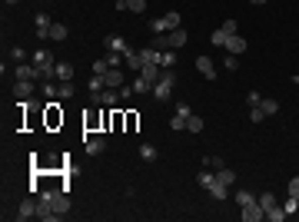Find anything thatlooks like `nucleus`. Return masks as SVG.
<instances>
[{"instance_id":"2","label":"nucleus","mask_w":299,"mask_h":222,"mask_svg":"<svg viewBox=\"0 0 299 222\" xmlns=\"http://www.w3.org/2000/svg\"><path fill=\"white\" fill-rule=\"evenodd\" d=\"M93 103H96V106H107V110H113V106H120V90L103 87L100 93H93Z\"/></svg>"},{"instance_id":"17","label":"nucleus","mask_w":299,"mask_h":222,"mask_svg":"<svg viewBox=\"0 0 299 222\" xmlns=\"http://www.w3.org/2000/svg\"><path fill=\"white\" fill-rule=\"evenodd\" d=\"M140 77L146 80V83H153V87H157V80L163 77V66H157V63H146V66L140 70Z\"/></svg>"},{"instance_id":"31","label":"nucleus","mask_w":299,"mask_h":222,"mask_svg":"<svg viewBox=\"0 0 299 222\" xmlns=\"http://www.w3.org/2000/svg\"><path fill=\"white\" fill-rule=\"evenodd\" d=\"M173 63H176V53H173V50H163V56H160V66H163V70H173Z\"/></svg>"},{"instance_id":"21","label":"nucleus","mask_w":299,"mask_h":222,"mask_svg":"<svg viewBox=\"0 0 299 222\" xmlns=\"http://www.w3.org/2000/svg\"><path fill=\"white\" fill-rule=\"evenodd\" d=\"M233 199H236V206H239V209L250 206V202H256V196H253L250 189H236V192H233Z\"/></svg>"},{"instance_id":"3","label":"nucleus","mask_w":299,"mask_h":222,"mask_svg":"<svg viewBox=\"0 0 299 222\" xmlns=\"http://www.w3.org/2000/svg\"><path fill=\"white\" fill-rule=\"evenodd\" d=\"M43 123H47V129L63 126V110H60V103H47V106H43Z\"/></svg>"},{"instance_id":"12","label":"nucleus","mask_w":299,"mask_h":222,"mask_svg":"<svg viewBox=\"0 0 299 222\" xmlns=\"http://www.w3.org/2000/svg\"><path fill=\"white\" fill-rule=\"evenodd\" d=\"M103 47H107V53H123V50L130 47V43H126L123 37H117V33H110V37L103 40Z\"/></svg>"},{"instance_id":"50","label":"nucleus","mask_w":299,"mask_h":222,"mask_svg":"<svg viewBox=\"0 0 299 222\" xmlns=\"http://www.w3.org/2000/svg\"><path fill=\"white\" fill-rule=\"evenodd\" d=\"M47 4H57V0H47Z\"/></svg>"},{"instance_id":"10","label":"nucleus","mask_w":299,"mask_h":222,"mask_svg":"<svg viewBox=\"0 0 299 222\" xmlns=\"http://www.w3.org/2000/svg\"><path fill=\"white\" fill-rule=\"evenodd\" d=\"M166 40H170V50H180V47H186L189 33L183 30V27H176V30H170V33H166Z\"/></svg>"},{"instance_id":"47","label":"nucleus","mask_w":299,"mask_h":222,"mask_svg":"<svg viewBox=\"0 0 299 222\" xmlns=\"http://www.w3.org/2000/svg\"><path fill=\"white\" fill-rule=\"evenodd\" d=\"M226 70H239V56H233V53L226 56Z\"/></svg>"},{"instance_id":"11","label":"nucleus","mask_w":299,"mask_h":222,"mask_svg":"<svg viewBox=\"0 0 299 222\" xmlns=\"http://www.w3.org/2000/svg\"><path fill=\"white\" fill-rule=\"evenodd\" d=\"M107 129H113V133H120V129H126V113H120V110L107 113Z\"/></svg>"},{"instance_id":"28","label":"nucleus","mask_w":299,"mask_h":222,"mask_svg":"<svg viewBox=\"0 0 299 222\" xmlns=\"http://www.w3.org/2000/svg\"><path fill=\"white\" fill-rule=\"evenodd\" d=\"M213 179H216V173H213V169H206V166H203V173L196 176V183L203 186V189H210V186H213Z\"/></svg>"},{"instance_id":"25","label":"nucleus","mask_w":299,"mask_h":222,"mask_svg":"<svg viewBox=\"0 0 299 222\" xmlns=\"http://www.w3.org/2000/svg\"><path fill=\"white\" fill-rule=\"evenodd\" d=\"M210 40H213V47H220V50H223V47H226V40H229V33L220 27V30H213V33H210Z\"/></svg>"},{"instance_id":"22","label":"nucleus","mask_w":299,"mask_h":222,"mask_svg":"<svg viewBox=\"0 0 299 222\" xmlns=\"http://www.w3.org/2000/svg\"><path fill=\"white\" fill-rule=\"evenodd\" d=\"M73 93H77V87H73V80H63L60 87H57V96H60V100H70Z\"/></svg>"},{"instance_id":"7","label":"nucleus","mask_w":299,"mask_h":222,"mask_svg":"<svg viewBox=\"0 0 299 222\" xmlns=\"http://www.w3.org/2000/svg\"><path fill=\"white\" fill-rule=\"evenodd\" d=\"M239 215H243V222H263L266 219V209H263L260 202H250V206H243Z\"/></svg>"},{"instance_id":"15","label":"nucleus","mask_w":299,"mask_h":222,"mask_svg":"<svg viewBox=\"0 0 299 222\" xmlns=\"http://www.w3.org/2000/svg\"><path fill=\"white\" fill-rule=\"evenodd\" d=\"M17 219H37V199H24L17 209Z\"/></svg>"},{"instance_id":"44","label":"nucleus","mask_w":299,"mask_h":222,"mask_svg":"<svg viewBox=\"0 0 299 222\" xmlns=\"http://www.w3.org/2000/svg\"><path fill=\"white\" fill-rule=\"evenodd\" d=\"M136 123H140V116H136V113H126V133H133Z\"/></svg>"},{"instance_id":"14","label":"nucleus","mask_w":299,"mask_h":222,"mask_svg":"<svg viewBox=\"0 0 299 222\" xmlns=\"http://www.w3.org/2000/svg\"><path fill=\"white\" fill-rule=\"evenodd\" d=\"M196 70L203 73L206 80H216V63H213L210 56H196Z\"/></svg>"},{"instance_id":"46","label":"nucleus","mask_w":299,"mask_h":222,"mask_svg":"<svg viewBox=\"0 0 299 222\" xmlns=\"http://www.w3.org/2000/svg\"><path fill=\"white\" fill-rule=\"evenodd\" d=\"M246 103H250V106H260V103H263V96L253 90V93H246Z\"/></svg>"},{"instance_id":"27","label":"nucleus","mask_w":299,"mask_h":222,"mask_svg":"<svg viewBox=\"0 0 299 222\" xmlns=\"http://www.w3.org/2000/svg\"><path fill=\"white\" fill-rule=\"evenodd\" d=\"M186 119H189V116H180V113H173V116H170V129H173V133H183V129H186Z\"/></svg>"},{"instance_id":"49","label":"nucleus","mask_w":299,"mask_h":222,"mask_svg":"<svg viewBox=\"0 0 299 222\" xmlns=\"http://www.w3.org/2000/svg\"><path fill=\"white\" fill-rule=\"evenodd\" d=\"M7 4H17V0H7Z\"/></svg>"},{"instance_id":"1","label":"nucleus","mask_w":299,"mask_h":222,"mask_svg":"<svg viewBox=\"0 0 299 222\" xmlns=\"http://www.w3.org/2000/svg\"><path fill=\"white\" fill-rule=\"evenodd\" d=\"M173 87H176V73H173V70H163V77H160V80H157V87H153V96H157L160 103H163V100H170Z\"/></svg>"},{"instance_id":"32","label":"nucleus","mask_w":299,"mask_h":222,"mask_svg":"<svg viewBox=\"0 0 299 222\" xmlns=\"http://www.w3.org/2000/svg\"><path fill=\"white\" fill-rule=\"evenodd\" d=\"M153 50H170V40H166V33H153V43H150Z\"/></svg>"},{"instance_id":"24","label":"nucleus","mask_w":299,"mask_h":222,"mask_svg":"<svg viewBox=\"0 0 299 222\" xmlns=\"http://www.w3.org/2000/svg\"><path fill=\"white\" fill-rule=\"evenodd\" d=\"M186 133H203V116L189 113V119H186Z\"/></svg>"},{"instance_id":"41","label":"nucleus","mask_w":299,"mask_h":222,"mask_svg":"<svg viewBox=\"0 0 299 222\" xmlns=\"http://www.w3.org/2000/svg\"><path fill=\"white\" fill-rule=\"evenodd\" d=\"M107 70H110V60H107V56H103V60H96V63H93V73H96V77H103V73H107Z\"/></svg>"},{"instance_id":"18","label":"nucleus","mask_w":299,"mask_h":222,"mask_svg":"<svg viewBox=\"0 0 299 222\" xmlns=\"http://www.w3.org/2000/svg\"><path fill=\"white\" fill-rule=\"evenodd\" d=\"M50 27H54V20L47 14H37V37L40 40H50Z\"/></svg>"},{"instance_id":"51","label":"nucleus","mask_w":299,"mask_h":222,"mask_svg":"<svg viewBox=\"0 0 299 222\" xmlns=\"http://www.w3.org/2000/svg\"><path fill=\"white\" fill-rule=\"evenodd\" d=\"M296 83H299V73H296Z\"/></svg>"},{"instance_id":"8","label":"nucleus","mask_w":299,"mask_h":222,"mask_svg":"<svg viewBox=\"0 0 299 222\" xmlns=\"http://www.w3.org/2000/svg\"><path fill=\"white\" fill-rule=\"evenodd\" d=\"M33 66H40V70H43V66H57V56L50 53L47 47H37L33 50Z\"/></svg>"},{"instance_id":"20","label":"nucleus","mask_w":299,"mask_h":222,"mask_svg":"<svg viewBox=\"0 0 299 222\" xmlns=\"http://www.w3.org/2000/svg\"><path fill=\"white\" fill-rule=\"evenodd\" d=\"M206 192H210L213 199H220V202H223V199H229V186H223L220 179H213V186H210Z\"/></svg>"},{"instance_id":"29","label":"nucleus","mask_w":299,"mask_h":222,"mask_svg":"<svg viewBox=\"0 0 299 222\" xmlns=\"http://www.w3.org/2000/svg\"><path fill=\"white\" fill-rule=\"evenodd\" d=\"M67 33H70V30H67L63 24H54V27H50V40H57V43H63V40H67Z\"/></svg>"},{"instance_id":"16","label":"nucleus","mask_w":299,"mask_h":222,"mask_svg":"<svg viewBox=\"0 0 299 222\" xmlns=\"http://www.w3.org/2000/svg\"><path fill=\"white\" fill-rule=\"evenodd\" d=\"M30 93H33V80H17L14 83V96L17 100H30Z\"/></svg>"},{"instance_id":"26","label":"nucleus","mask_w":299,"mask_h":222,"mask_svg":"<svg viewBox=\"0 0 299 222\" xmlns=\"http://www.w3.org/2000/svg\"><path fill=\"white\" fill-rule=\"evenodd\" d=\"M256 202H260V206L266 209V212H269V209H273V206H279V202H276V196H273V192H260V196H256Z\"/></svg>"},{"instance_id":"13","label":"nucleus","mask_w":299,"mask_h":222,"mask_svg":"<svg viewBox=\"0 0 299 222\" xmlns=\"http://www.w3.org/2000/svg\"><path fill=\"white\" fill-rule=\"evenodd\" d=\"M223 50H226V53H233V56L246 53V37H239V33H236V37H229V40H226V47H223Z\"/></svg>"},{"instance_id":"43","label":"nucleus","mask_w":299,"mask_h":222,"mask_svg":"<svg viewBox=\"0 0 299 222\" xmlns=\"http://www.w3.org/2000/svg\"><path fill=\"white\" fill-rule=\"evenodd\" d=\"M263 119H266V113H263L260 106H253L250 110V123H263Z\"/></svg>"},{"instance_id":"30","label":"nucleus","mask_w":299,"mask_h":222,"mask_svg":"<svg viewBox=\"0 0 299 222\" xmlns=\"http://www.w3.org/2000/svg\"><path fill=\"white\" fill-rule=\"evenodd\" d=\"M133 93H153V83H146V80L136 73V80H133Z\"/></svg>"},{"instance_id":"34","label":"nucleus","mask_w":299,"mask_h":222,"mask_svg":"<svg viewBox=\"0 0 299 222\" xmlns=\"http://www.w3.org/2000/svg\"><path fill=\"white\" fill-rule=\"evenodd\" d=\"M260 110L266 113V116H276V113H279V103H276V100H263V103H260Z\"/></svg>"},{"instance_id":"45","label":"nucleus","mask_w":299,"mask_h":222,"mask_svg":"<svg viewBox=\"0 0 299 222\" xmlns=\"http://www.w3.org/2000/svg\"><path fill=\"white\" fill-rule=\"evenodd\" d=\"M223 30H226L229 37H236V33H239V24H236V20H226V24H223Z\"/></svg>"},{"instance_id":"5","label":"nucleus","mask_w":299,"mask_h":222,"mask_svg":"<svg viewBox=\"0 0 299 222\" xmlns=\"http://www.w3.org/2000/svg\"><path fill=\"white\" fill-rule=\"evenodd\" d=\"M123 60H126V66H130L133 73H140L143 66H146V60H143V50H133V47L123 50Z\"/></svg>"},{"instance_id":"48","label":"nucleus","mask_w":299,"mask_h":222,"mask_svg":"<svg viewBox=\"0 0 299 222\" xmlns=\"http://www.w3.org/2000/svg\"><path fill=\"white\" fill-rule=\"evenodd\" d=\"M250 4H256V7H260V4H266V0H250Z\"/></svg>"},{"instance_id":"4","label":"nucleus","mask_w":299,"mask_h":222,"mask_svg":"<svg viewBox=\"0 0 299 222\" xmlns=\"http://www.w3.org/2000/svg\"><path fill=\"white\" fill-rule=\"evenodd\" d=\"M83 146H87V156H100L107 150V139H103V133H87L83 136Z\"/></svg>"},{"instance_id":"35","label":"nucleus","mask_w":299,"mask_h":222,"mask_svg":"<svg viewBox=\"0 0 299 222\" xmlns=\"http://www.w3.org/2000/svg\"><path fill=\"white\" fill-rule=\"evenodd\" d=\"M266 219H269V222H283V219H286V209H283V206H273V209L266 212Z\"/></svg>"},{"instance_id":"42","label":"nucleus","mask_w":299,"mask_h":222,"mask_svg":"<svg viewBox=\"0 0 299 222\" xmlns=\"http://www.w3.org/2000/svg\"><path fill=\"white\" fill-rule=\"evenodd\" d=\"M283 209H286V215H292L299 209V199H292V196H286V202H283Z\"/></svg>"},{"instance_id":"38","label":"nucleus","mask_w":299,"mask_h":222,"mask_svg":"<svg viewBox=\"0 0 299 222\" xmlns=\"http://www.w3.org/2000/svg\"><path fill=\"white\" fill-rule=\"evenodd\" d=\"M10 60H14V63H27V50L24 47H14V50H10Z\"/></svg>"},{"instance_id":"6","label":"nucleus","mask_w":299,"mask_h":222,"mask_svg":"<svg viewBox=\"0 0 299 222\" xmlns=\"http://www.w3.org/2000/svg\"><path fill=\"white\" fill-rule=\"evenodd\" d=\"M100 126L107 129V116H100L96 110H90L87 116H83V129H87V133H100Z\"/></svg>"},{"instance_id":"37","label":"nucleus","mask_w":299,"mask_h":222,"mask_svg":"<svg viewBox=\"0 0 299 222\" xmlns=\"http://www.w3.org/2000/svg\"><path fill=\"white\" fill-rule=\"evenodd\" d=\"M126 10H130V14H143V10H146V0H126Z\"/></svg>"},{"instance_id":"39","label":"nucleus","mask_w":299,"mask_h":222,"mask_svg":"<svg viewBox=\"0 0 299 222\" xmlns=\"http://www.w3.org/2000/svg\"><path fill=\"white\" fill-rule=\"evenodd\" d=\"M87 87H90V93H100L107 83H103V77H96V73H93V80H87Z\"/></svg>"},{"instance_id":"36","label":"nucleus","mask_w":299,"mask_h":222,"mask_svg":"<svg viewBox=\"0 0 299 222\" xmlns=\"http://www.w3.org/2000/svg\"><path fill=\"white\" fill-rule=\"evenodd\" d=\"M203 166H206V169H213V173H216V169H223V166H226V163H223L220 156H206V159H203Z\"/></svg>"},{"instance_id":"33","label":"nucleus","mask_w":299,"mask_h":222,"mask_svg":"<svg viewBox=\"0 0 299 222\" xmlns=\"http://www.w3.org/2000/svg\"><path fill=\"white\" fill-rule=\"evenodd\" d=\"M140 156L146 159V163H153V159H157V146H153V143H143L140 146Z\"/></svg>"},{"instance_id":"19","label":"nucleus","mask_w":299,"mask_h":222,"mask_svg":"<svg viewBox=\"0 0 299 222\" xmlns=\"http://www.w3.org/2000/svg\"><path fill=\"white\" fill-rule=\"evenodd\" d=\"M73 73H77V70H73V63L57 60V80H60V83H63V80H73Z\"/></svg>"},{"instance_id":"23","label":"nucleus","mask_w":299,"mask_h":222,"mask_svg":"<svg viewBox=\"0 0 299 222\" xmlns=\"http://www.w3.org/2000/svg\"><path fill=\"white\" fill-rule=\"evenodd\" d=\"M216 179H220L223 186H233V183H236V173H233L229 166H223V169H216Z\"/></svg>"},{"instance_id":"9","label":"nucleus","mask_w":299,"mask_h":222,"mask_svg":"<svg viewBox=\"0 0 299 222\" xmlns=\"http://www.w3.org/2000/svg\"><path fill=\"white\" fill-rule=\"evenodd\" d=\"M123 70H120V66H110V70H107V73H103V83H107V87H113V90H120V87H123Z\"/></svg>"},{"instance_id":"40","label":"nucleus","mask_w":299,"mask_h":222,"mask_svg":"<svg viewBox=\"0 0 299 222\" xmlns=\"http://www.w3.org/2000/svg\"><path fill=\"white\" fill-rule=\"evenodd\" d=\"M286 196L299 199V176H292V179H289V186H286Z\"/></svg>"}]
</instances>
